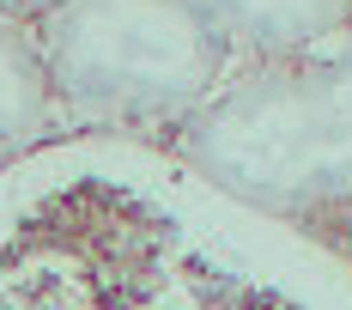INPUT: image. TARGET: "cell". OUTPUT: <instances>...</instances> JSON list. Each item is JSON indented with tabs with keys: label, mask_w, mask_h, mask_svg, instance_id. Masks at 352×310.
<instances>
[{
	"label": "cell",
	"mask_w": 352,
	"mask_h": 310,
	"mask_svg": "<svg viewBox=\"0 0 352 310\" xmlns=\"http://www.w3.org/2000/svg\"><path fill=\"white\" fill-rule=\"evenodd\" d=\"M0 310H352V243L237 201L164 134L55 128L0 171Z\"/></svg>",
	"instance_id": "cell-1"
},
{
	"label": "cell",
	"mask_w": 352,
	"mask_h": 310,
	"mask_svg": "<svg viewBox=\"0 0 352 310\" xmlns=\"http://www.w3.org/2000/svg\"><path fill=\"white\" fill-rule=\"evenodd\" d=\"M237 201L328 225L352 213V25L316 49L237 61L188 122L164 134Z\"/></svg>",
	"instance_id": "cell-2"
},
{
	"label": "cell",
	"mask_w": 352,
	"mask_h": 310,
	"mask_svg": "<svg viewBox=\"0 0 352 310\" xmlns=\"http://www.w3.org/2000/svg\"><path fill=\"white\" fill-rule=\"evenodd\" d=\"M25 37L61 128L170 134L237 68L195 0H36Z\"/></svg>",
	"instance_id": "cell-3"
},
{
	"label": "cell",
	"mask_w": 352,
	"mask_h": 310,
	"mask_svg": "<svg viewBox=\"0 0 352 310\" xmlns=\"http://www.w3.org/2000/svg\"><path fill=\"white\" fill-rule=\"evenodd\" d=\"M237 61H274L316 49L352 25V0H195Z\"/></svg>",
	"instance_id": "cell-4"
},
{
	"label": "cell",
	"mask_w": 352,
	"mask_h": 310,
	"mask_svg": "<svg viewBox=\"0 0 352 310\" xmlns=\"http://www.w3.org/2000/svg\"><path fill=\"white\" fill-rule=\"evenodd\" d=\"M55 128L61 116H55V98H49V79L36 68L25 25H0V171Z\"/></svg>",
	"instance_id": "cell-5"
},
{
	"label": "cell",
	"mask_w": 352,
	"mask_h": 310,
	"mask_svg": "<svg viewBox=\"0 0 352 310\" xmlns=\"http://www.w3.org/2000/svg\"><path fill=\"white\" fill-rule=\"evenodd\" d=\"M0 25H25V0H0Z\"/></svg>",
	"instance_id": "cell-6"
}]
</instances>
